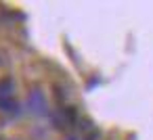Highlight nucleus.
Masks as SVG:
<instances>
[{
  "instance_id": "obj_7",
  "label": "nucleus",
  "mask_w": 153,
  "mask_h": 140,
  "mask_svg": "<svg viewBox=\"0 0 153 140\" xmlns=\"http://www.w3.org/2000/svg\"><path fill=\"white\" fill-rule=\"evenodd\" d=\"M65 140H82L78 134H69V136H65Z\"/></svg>"
},
{
  "instance_id": "obj_4",
  "label": "nucleus",
  "mask_w": 153,
  "mask_h": 140,
  "mask_svg": "<svg viewBox=\"0 0 153 140\" xmlns=\"http://www.w3.org/2000/svg\"><path fill=\"white\" fill-rule=\"evenodd\" d=\"M53 90H55V98H57L59 102H63V100L67 98V92H65V90H63L59 84H55V86H53Z\"/></svg>"
},
{
  "instance_id": "obj_5",
  "label": "nucleus",
  "mask_w": 153,
  "mask_h": 140,
  "mask_svg": "<svg viewBox=\"0 0 153 140\" xmlns=\"http://www.w3.org/2000/svg\"><path fill=\"white\" fill-rule=\"evenodd\" d=\"M78 127H80L82 132H90V130H92V121H90V119H80V121H78Z\"/></svg>"
},
{
  "instance_id": "obj_3",
  "label": "nucleus",
  "mask_w": 153,
  "mask_h": 140,
  "mask_svg": "<svg viewBox=\"0 0 153 140\" xmlns=\"http://www.w3.org/2000/svg\"><path fill=\"white\" fill-rule=\"evenodd\" d=\"M15 92V82L11 77H2L0 80V98H13Z\"/></svg>"
},
{
  "instance_id": "obj_1",
  "label": "nucleus",
  "mask_w": 153,
  "mask_h": 140,
  "mask_svg": "<svg viewBox=\"0 0 153 140\" xmlns=\"http://www.w3.org/2000/svg\"><path fill=\"white\" fill-rule=\"evenodd\" d=\"M27 109L34 113V115H48V102H46V96L40 88H34L27 96Z\"/></svg>"
},
{
  "instance_id": "obj_2",
  "label": "nucleus",
  "mask_w": 153,
  "mask_h": 140,
  "mask_svg": "<svg viewBox=\"0 0 153 140\" xmlns=\"http://www.w3.org/2000/svg\"><path fill=\"white\" fill-rule=\"evenodd\" d=\"M0 113H7L11 117L21 115V105L13 98H0Z\"/></svg>"
},
{
  "instance_id": "obj_6",
  "label": "nucleus",
  "mask_w": 153,
  "mask_h": 140,
  "mask_svg": "<svg viewBox=\"0 0 153 140\" xmlns=\"http://www.w3.org/2000/svg\"><path fill=\"white\" fill-rule=\"evenodd\" d=\"M99 138H101V132H99V130H92V134H90L86 140H99Z\"/></svg>"
}]
</instances>
